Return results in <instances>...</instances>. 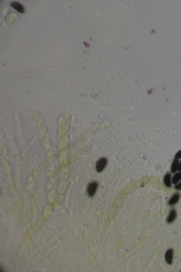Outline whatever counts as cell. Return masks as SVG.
I'll return each instance as SVG.
<instances>
[{"label": "cell", "mask_w": 181, "mask_h": 272, "mask_svg": "<svg viewBox=\"0 0 181 272\" xmlns=\"http://www.w3.org/2000/svg\"><path fill=\"white\" fill-rule=\"evenodd\" d=\"M179 163V162L178 159H175L173 160L172 163L171 169H170L171 172L172 173L174 174L178 171Z\"/></svg>", "instance_id": "obj_8"}, {"label": "cell", "mask_w": 181, "mask_h": 272, "mask_svg": "<svg viewBox=\"0 0 181 272\" xmlns=\"http://www.w3.org/2000/svg\"><path fill=\"white\" fill-rule=\"evenodd\" d=\"M175 188L178 190H181V182L180 183L177 184L174 187Z\"/></svg>", "instance_id": "obj_11"}, {"label": "cell", "mask_w": 181, "mask_h": 272, "mask_svg": "<svg viewBox=\"0 0 181 272\" xmlns=\"http://www.w3.org/2000/svg\"><path fill=\"white\" fill-rule=\"evenodd\" d=\"M171 174L170 173H167L164 176V183L167 188L172 187Z\"/></svg>", "instance_id": "obj_5"}, {"label": "cell", "mask_w": 181, "mask_h": 272, "mask_svg": "<svg viewBox=\"0 0 181 272\" xmlns=\"http://www.w3.org/2000/svg\"><path fill=\"white\" fill-rule=\"evenodd\" d=\"M181 180V172L176 173L172 178V183L174 185H176Z\"/></svg>", "instance_id": "obj_9"}, {"label": "cell", "mask_w": 181, "mask_h": 272, "mask_svg": "<svg viewBox=\"0 0 181 272\" xmlns=\"http://www.w3.org/2000/svg\"><path fill=\"white\" fill-rule=\"evenodd\" d=\"M176 213L175 210L172 209L167 218V223H171L173 222L176 219Z\"/></svg>", "instance_id": "obj_7"}, {"label": "cell", "mask_w": 181, "mask_h": 272, "mask_svg": "<svg viewBox=\"0 0 181 272\" xmlns=\"http://www.w3.org/2000/svg\"><path fill=\"white\" fill-rule=\"evenodd\" d=\"M175 158L178 159H181V150L176 153L175 155Z\"/></svg>", "instance_id": "obj_10"}, {"label": "cell", "mask_w": 181, "mask_h": 272, "mask_svg": "<svg viewBox=\"0 0 181 272\" xmlns=\"http://www.w3.org/2000/svg\"><path fill=\"white\" fill-rule=\"evenodd\" d=\"M178 171L179 172H181V160L180 162L179 163L178 168Z\"/></svg>", "instance_id": "obj_12"}, {"label": "cell", "mask_w": 181, "mask_h": 272, "mask_svg": "<svg viewBox=\"0 0 181 272\" xmlns=\"http://www.w3.org/2000/svg\"><path fill=\"white\" fill-rule=\"evenodd\" d=\"M107 162L106 158L103 157L99 159L96 165L97 171L99 173L102 172L106 167Z\"/></svg>", "instance_id": "obj_1"}, {"label": "cell", "mask_w": 181, "mask_h": 272, "mask_svg": "<svg viewBox=\"0 0 181 272\" xmlns=\"http://www.w3.org/2000/svg\"><path fill=\"white\" fill-rule=\"evenodd\" d=\"M180 198V195L179 194H175L168 202V204L170 206L175 205L178 202Z\"/></svg>", "instance_id": "obj_6"}, {"label": "cell", "mask_w": 181, "mask_h": 272, "mask_svg": "<svg viewBox=\"0 0 181 272\" xmlns=\"http://www.w3.org/2000/svg\"><path fill=\"white\" fill-rule=\"evenodd\" d=\"M173 257V250L170 249L166 252L165 255V259L167 264L171 265L172 263Z\"/></svg>", "instance_id": "obj_4"}, {"label": "cell", "mask_w": 181, "mask_h": 272, "mask_svg": "<svg viewBox=\"0 0 181 272\" xmlns=\"http://www.w3.org/2000/svg\"><path fill=\"white\" fill-rule=\"evenodd\" d=\"M98 185L97 182H91L89 184L87 188V192L90 197H92L94 196L97 189Z\"/></svg>", "instance_id": "obj_2"}, {"label": "cell", "mask_w": 181, "mask_h": 272, "mask_svg": "<svg viewBox=\"0 0 181 272\" xmlns=\"http://www.w3.org/2000/svg\"><path fill=\"white\" fill-rule=\"evenodd\" d=\"M10 5L19 13H23L25 12V8L23 6L17 1H13L10 3Z\"/></svg>", "instance_id": "obj_3"}]
</instances>
